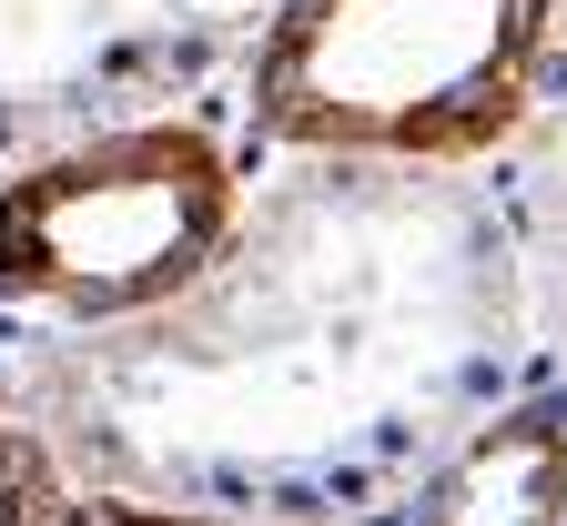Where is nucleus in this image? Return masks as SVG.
Wrapping results in <instances>:
<instances>
[{
	"mask_svg": "<svg viewBox=\"0 0 567 526\" xmlns=\"http://www.w3.org/2000/svg\"><path fill=\"white\" fill-rule=\"evenodd\" d=\"M537 293L496 183L284 153L173 305L31 334L11 385L82 496L405 526L496 415H517Z\"/></svg>",
	"mask_w": 567,
	"mask_h": 526,
	"instance_id": "1",
	"label": "nucleus"
},
{
	"mask_svg": "<svg viewBox=\"0 0 567 526\" xmlns=\"http://www.w3.org/2000/svg\"><path fill=\"white\" fill-rule=\"evenodd\" d=\"M557 0H274L254 132L344 163H496L527 132Z\"/></svg>",
	"mask_w": 567,
	"mask_h": 526,
	"instance_id": "2",
	"label": "nucleus"
},
{
	"mask_svg": "<svg viewBox=\"0 0 567 526\" xmlns=\"http://www.w3.org/2000/svg\"><path fill=\"white\" fill-rule=\"evenodd\" d=\"M244 163L203 122H102L0 183V305L31 334H92L173 305L234 244ZM21 334V344H31Z\"/></svg>",
	"mask_w": 567,
	"mask_h": 526,
	"instance_id": "3",
	"label": "nucleus"
},
{
	"mask_svg": "<svg viewBox=\"0 0 567 526\" xmlns=\"http://www.w3.org/2000/svg\"><path fill=\"white\" fill-rule=\"evenodd\" d=\"M496 193H507L517 254H527V293H537V344L567 374V0H557V41L537 71L527 132L496 153Z\"/></svg>",
	"mask_w": 567,
	"mask_h": 526,
	"instance_id": "4",
	"label": "nucleus"
},
{
	"mask_svg": "<svg viewBox=\"0 0 567 526\" xmlns=\"http://www.w3.org/2000/svg\"><path fill=\"white\" fill-rule=\"evenodd\" d=\"M71 506H82V476L61 466V445L41 435V415L0 364V526H71Z\"/></svg>",
	"mask_w": 567,
	"mask_h": 526,
	"instance_id": "5",
	"label": "nucleus"
},
{
	"mask_svg": "<svg viewBox=\"0 0 567 526\" xmlns=\"http://www.w3.org/2000/svg\"><path fill=\"white\" fill-rule=\"evenodd\" d=\"M71 526H264V516H203V506H142V496H82Z\"/></svg>",
	"mask_w": 567,
	"mask_h": 526,
	"instance_id": "6",
	"label": "nucleus"
}]
</instances>
